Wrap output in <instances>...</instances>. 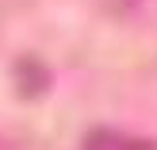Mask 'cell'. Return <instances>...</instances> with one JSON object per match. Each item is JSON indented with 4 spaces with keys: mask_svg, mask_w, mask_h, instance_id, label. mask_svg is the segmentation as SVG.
I'll return each mask as SVG.
<instances>
[{
    "mask_svg": "<svg viewBox=\"0 0 157 150\" xmlns=\"http://www.w3.org/2000/svg\"><path fill=\"white\" fill-rule=\"evenodd\" d=\"M88 150H134V143L123 135H115V131H96V135L88 139Z\"/></svg>",
    "mask_w": 157,
    "mask_h": 150,
    "instance_id": "cell-1",
    "label": "cell"
}]
</instances>
